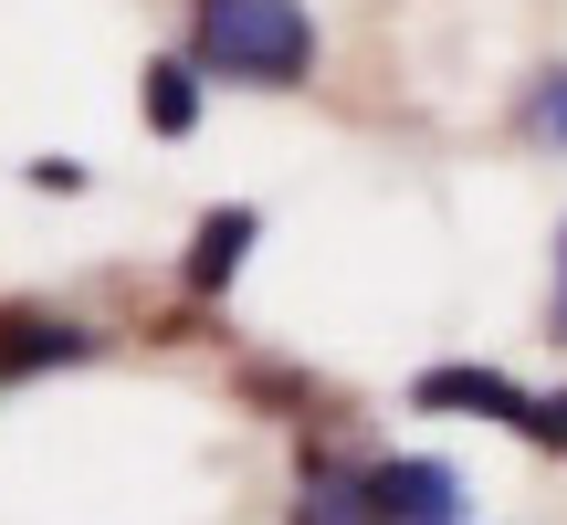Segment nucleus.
Segmentation results:
<instances>
[{
    "label": "nucleus",
    "mask_w": 567,
    "mask_h": 525,
    "mask_svg": "<svg viewBox=\"0 0 567 525\" xmlns=\"http://www.w3.org/2000/svg\"><path fill=\"white\" fill-rule=\"evenodd\" d=\"M200 63L231 84H305V63H316V21L295 11V0H200Z\"/></svg>",
    "instance_id": "obj_1"
},
{
    "label": "nucleus",
    "mask_w": 567,
    "mask_h": 525,
    "mask_svg": "<svg viewBox=\"0 0 567 525\" xmlns=\"http://www.w3.org/2000/svg\"><path fill=\"white\" fill-rule=\"evenodd\" d=\"M410 400H421V410H463V421H515V431H536V400L505 379V368H421Z\"/></svg>",
    "instance_id": "obj_2"
},
{
    "label": "nucleus",
    "mask_w": 567,
    "mask_h": 525,
    "mask_svg": "<svg viewBox=\"0 0 567 525\" xmlns=\"http://www.w3.org/2000/svg\"><path fill=\"white\" fill-rule=\"evenodd\" d=\"M84 326L74 316H42V305H11V316H0V389L11 379H32V368H63V358H84Z\"/></svg>",
    "instance_id": "obj_3"
},
{
    "label": "nucleus",
    "mask_w": 567,
    "mask_h": 525,
    "mask_svg": "<svg viewBox=\"0 0 567 525\" xmlns=\"http://www.w3.org/2000/svg\"><path fill=\"white\" fill-rule=\"evenodd\" d=\"M368 484H379V515L389 525H452V463H379L368 473Z\"/></svg>",
    "instance_id": "obj_4"
},
{
    "label": "nucleus",
    "mask_w": 567,
    "mask_h": 525,
    "mask_svg": "<svg viewBox=\"0 0 567 525\" xmlns=\"http://www.w3.org/2000/svg\"><path fill=\"white\" fill-rule=\"evenodd\" d=\"M295 525H389V515H379V484H368V473H347V463H305Z\"/></svg>",
    "instance_id": "obj_5"
},
{
    "label": "nucleus",
    "mask_w": 567,
    "mask_h": 525,
    "mask_svg": "<svg viewBox=\"0 0 567 525\" xmlns=\"http://www.w3.org/2000/svg\"><path fill=\"white\" fill-rule=\"evenodd\" d=\"M252 231H264V222H252L243 200H231V210H210V222H200V243H189V284H200V295H221V284L243 274Z\"/></svg>",
    "instance_id": "obj_6"
},
{
    "label": "nucleus",
    "mask_w": 567,
    "mask_h": 525,
    "mask_svg": "<svg viewBox=\"0 0 567 525\" xmlns=\"http://www.w3.org/2000/svg\"><path fill=\"white\" fill-rule=\"evenodd\" d=\"M189 116H200V63H158L147 74V126L158 137H189Z\"/></svg>",
    "instance_id": "obj_7"
},
{
    "label": "nucleus",
    "mask_w": 567,
    "mask_h": 525,
    "mask_svg": "<svg viewBox=\"0 0 567 525\" xmlns=\"http://www.w3.org/2000/svg\"><path fill=\"white\" fill-rule=\"evenodd\" d=\"M515 126H526L536 147H567V63H557V74H536V95L515 105Z\"/></svg>",
    "instance_id": "obj_8"
},
{
    "label": "nucleus",
    "mask_w": 567,
    "mask_h": 525,
    "mask_svg": "<svg viewBox=\"0 0 567 525\" xmlns=\"http://www.w3.org/2000/svg\"><path fill=\"white\" fill-rule=\"evenodd\" d=\"M526 442H557L567 452V389H557V400H536V431H526Z\"/></svg>",
    "instance_id": "obj_9"
},
{
    "label": "nucleus",
    "mask_w": 567,
    "mask_h": 525,
    "mask_svg": "<svg viewBox=\"0 0 567 525\" xmlns=\"http://www.w3.org/2000/svg\"><path fill=\"white\" fill-rule=\"evenodd\" d=\"M557 337H567V231H557Z\"/></svg>",
    "instance_id": "obj_10"
}]
</instances>
